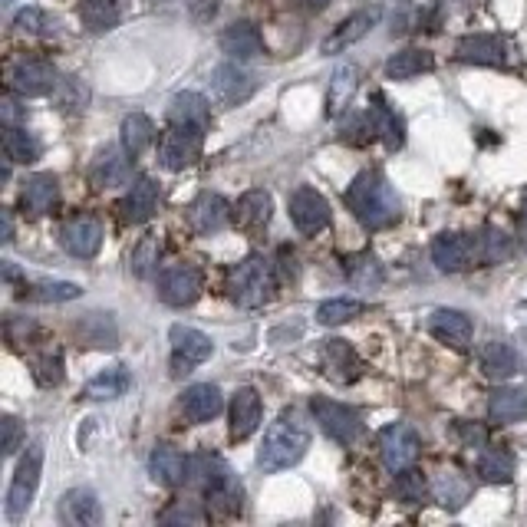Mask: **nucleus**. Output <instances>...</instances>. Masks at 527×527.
<instances>
[{
    "label": "nucleus",
    "instance_id": "obj_1",
    "mask_svg": "<svg viewBox=\"0 0 527 527\" xmlns=\"http://www.w3.org/2000/svg\"><path fill=\"white\" fill-rule=\"evenodd\" d=\"M346 205L369 231H383L399 221V198L379 172H360L346 188Z\"/></svg>",
    "mask_w": 527,
    "mask_h": 527
},
{
    "label": "nucleus",
    "instance_id": "obj_2",
    "mask_svg": "<svg viewBox=\"0 0 527 527\" xmlns=\"http://www.w3.org/2000/svg\"><path fill=\"white\" fill-rule=\"evenodd\" d=\"M310 448V429L300 422L294 412H284L264 435V445L257 452V465L264 472H284V468L297 465Z\"/></svg>",
    "mask_w": 527,
    "mask_h": 527
},
{
    "label": "nucleus",
    "instance_id": "obj_3",
    "mask_svg": "<svg viewBox=\"0 0 527 527\" xmlns=\"http://www.w3.org/2000/svg\"><path fill=\"white\" fill-rule=\"evenodd\" d=\"M277 290V277H274V264L264 261L261 254L244 257L231 267L228 274V294L238 307L244 310H257L264 304H271Z\"/></svg>",
    "mask_w": 527,
    "mask_h": 527
},
{
    "label": "nucleus",
    "instance_id": "obj_4",
    "mask_svg": "<svg viewBox=\"0 0 527 527\" xmlns=\"http://www.w3.org/2000/svg\"><path fill=\"white\" fill-rule=\"evenodd\" d=\"M40 475H43V442L37 439L27 445V452L14 472V481H10V488H7L4 514L10 524H17L30 511V504L37 498V488H40Z\"/></svg>",
    "mask_w": 527,
    "mask_h": 527
},
{
    "label": "nucleus",
    "instance_id": "obj_5",
    "mask_svg": "<svg viewBox=\"0 0 527 527\" xmlns=\"http://www.w3.org/2000/svg\"><path fill=\"white\" fill-rule=\"evenodd\" d=\"M310 409H313V416H317L320 429L327 432L333 442L353 445V442L363 435V419H360V412L350 409V406H343V402H333V399L313 396Z\"/></svg>",
    "mask_w": 527,
    "mask_h": 527
},
{
    "label": "nucleus",
    "instance_id": "obj_6",
    "mask_svg": "<svg viewBox=\"0 0 527 527\" xmlns=\"http://www.w3.org/2000/svg\"><path fill=\"white\" fill-rule=\"evenodd\" d=\"M201 142H205V129L195 126H168V132L159 142V162L168 172H185L188 165L198 162Z\"/></svg>",
    "mask_w": 527,
    "mask_h": 527
},
{
    "label": "nucleus",
    "instance_id": "obj_7",
    "mask_svg": "<svg viewBox=\"0 0 527 527\" xmlns=\"http://www.w3.org/2000/svg\"><path fill=\"white\" fill-rule=\"evenodd\" d=\"M432 261L439 271L445 274H458V271H468L475 261H481V241L475 234H439L432 241Z\"/></svg>",
    "mask_w": 527,
    "mask_h": 527
},
{
    "label": "nucleus",
    "instance_id": "obj_8",
    "mask_svg": "<svg viewBox=\"0 0 527 527\" xmlns=\"http://www.w3.org/2000/svg\"><path fill=\"white\" fill-rule=\"evenodd\" d=\"M168 340H172V376L192 373L195 366H201L215 353V343H211L208 333H201L195 327H182V323L172 327Z\"/></svg>",
    "mask_w": 527,
    "mask_h": 527
},
{
    "label": "nucleus",
    "instance_id": "obj_9",
    "mask_svg": "<svg viewBox=\"0 0 527 527\" xmlns=\"http://www.w3.org/2000/svg\"><path fill=\"white\" fill-rule=\"evenodd\" d=\"M257 89V80L251 70H244L241 60H228L211 70V96L218 99L221 106H241L244 99H251Z\"/></svg>",
    "mask_w": 527,
    "mask_h": 527
},
{
    "label": "nucleus",
    "instance_id": "obj_10",
    "mask_svg": "<svg viewBox=\"0 0 527 527\" xmlns=\"http://www.w3.org/2000/svg\"><path fill=\"white\" fill-rule=\"evenodd\" d=\"M419 435L416 429H409V425H389V429H383V435H379V455H383V465L389 468L392 475H399L402 468L416 465L419 458Z\"/></svg>",
    "mask_w": 527,
    "mask_h": 527
},
{
    "label": "nucleus",
    "instance_id": "obj_11",
    "mask_svg": "<svg viewBox=\"0 0 527 527\" xmlns=\"http://www.w3.org/2000/svg\"><path fill=\"white\" fill-rule=\"evenodd\" d=\"M290 218H294L300 234H320L330 228L333 211H330V201L323 198L317 188L304 185L290 195Z\"/></svg>",
    "mask_w": 527,
    "mask_h": 527
},
{
    "label": "nucleus",
    "instance_id": "obj_12",
    "mask_svg": "<svg viewBox=\"0 0 527 527\" xmlns=\"http://www.w3.org/2000/svg\"><path fill=\"white\" fill-rule=\"evenodd\" d=\"M201 297V271L192 264L165 267L159 277V300L168 307H192Z\"/></svg>",
    "mask_w": 527,
    "mask_h": 527
},
{
    "label": "nucleus",
    "instance_id": "obj_13",
    "mask_svg": "<svg viewBox=\"0 0 527 527\" xmlns=\"http://www.w3.org/2000/svg\"><path fill=\"white\" fill-rule=\"evenodd\" d=\"M7 83L17 96L37 99V96L53 93L56 83H60V76H56L53 63H47V60H20L17 66H10Z\"/></svg>",
    "mask_w": 527,
    "mask_h": 527
},
{
    "label": "nucleus",
    "instance_id": "obj_14",
    "mask_svg": "<svg viewBox=\"0 0 527 527\" xmlns=\"http://www.w3.org/2000/svg\"><path fill=\"white\" fill-rule=\"evenodd\" d=\"M60 244L66 254L76 257V261H89V257H96L99 248H103V224H99L96 218H86V215L63 221Z\"/></svg>",
    "mask_w": 527,
    "mask_h": 527
},
{
    "label": "nucleus",
    "instance_id": "obj_15",
    "mask_svg": "<svg viewBox=\"0 0 527 527\" xmlns=\"http://www.w3.org/2000/svg\"><path fill=\"white\" fill-rule=\"evenodd\" d=\"M379 24V7H366V10H356V14H350L346 20H340L333 30H330V37L320 43V50L327 53V56H336V53H343V50H350L353 43H360L369 30H373Z\"/></svg>",
    "mask_w": 527,
    "mask_h": 527
},
{
    "label": "nucleus",
    "instance_id": "obj_16",
    "mask_svg": "<svg viewBox=\"0 0 527 527\" xmlns=\"http://www.w3.org/2000/svg\"><path fill=\"white\" fill-rule=\"evenodd\" d=\"M234 218V208L215 192H201L192 205H188V228L195 234H215Z\"/></svg>",
    "mask_w": 527,
    "mask_h": 527
},
{
    "label": "nucleus",
    "instance_id": "obj_17",
    "mask_svg": "<svg viewBox=\"0 0 527 527\" xmlns=\"http://www.w3.org/2000/svg\"><path fill=\"white\" fill-rule=\"evenodd\" d=\"M429 333L435 336V340L455 346V350H468V346H472V336H475V323L462 310L442 307L429 317Z\"/></svg>",
    "mask_w": 527,
    "mask_h": 527
},
{
    "label": "nucleus",
    "instance_id": "obj_18",
    "mask_svg": "<svg viewBox=\"0 0 527 527\" xmlns=\"http://www.w3.org/2000/svg\"><path fill=\"white\" fill-rule=\"evenodd\" d=\"M132 155L126 149H103L96 155L93 168H89V178H93L96 188H119L132 182Z\"/></svg>",
    "mask_w": 527,
    "mask_h": 527
},
{
    "label": "nucleus",
    "instance_id": "obj_19",
    "mask_svg": "<svg viewBox=\"0 0 527 527\" xmlns=\"http://www.w3.org/2000/svg\"><path fill=\"white\" fill-rule=\"evenodd\" d=\"M261 396H257V389L251 386H241L234 392L231 399V439L234 442H244L251 439L257 432V425H261Z\"/></svg>",
    "mask_w": 527,
    "mask_h": 527
},
{
    "label": "nucleus",
    "instance_id": "obj_20",
    "mask_svg": "<svg viewBox=\"0 0 527 527\" xmlns=\"http://www.w3.org/2000/svg\"><path fill=\"white\" fill-rule=\"evenodd\" d=\"M60 521L66 527H96L103 521V508H99L96 491H89V488L66 491L60 501Z\"/></svg>",
    "mask_w": 527,
    "mask_h": 527
},
{
    "label": "nucleus",
    "instance_id": "obj_21",
    "mask_svg": "<svg viewBox=\"0 0 527 527\" xmlns=\"http://www.w3.org/2000/svg\"><path fill=\"white\" fill-rule=\"evenodd\" d=\"M458 60L475 66H504L508 60V43L495 33H472V37L458 40Z\"/></svg>",
    "mask_w": 527,
    "mask_h": 527
},
{
    "label": "nucleus",
    "instance_id": "obj_22",
    "mask_svg": "<svg viewBox=\"0 0 527 527\" xmlns=\"http://www.w3.org/2000/svg\"><path fill=\"white\" fill-rule=\"evenodd\" d=\"M224 409V396L215 383H195L182 392V412L188 422H211Z\"/></svg>",
    "mask_w": 527,
    "mask_h": 527
},
{
    "label": "nucleus",
    "instance_id": "obj_23",
    "mask_svg": "<svg viewBox=\"0 0 527 527\" xmlns=\"http://www.w3.org/2000/svg\"><path fill=\"white\" fill-rule=\"evenodd\" d=\"M366 112H369V119H373L376 136L386 142V149H392V152L402 149V142H406V122H402L399 112L386 103L383 93H373Z\"/></svg>",
    "mask_w": 527,
    "mask_h": 527
},
{
    "label": "nucleus",
    "instance_id": "obj_24",
    "mask_svg": "<svg viewBox=\"0 0 527 527\" xmlns=\"http://www.w3.org/2000/svg\"><path fill=\"white\" fill-rule=\"evenodd\" d=\"M168 126H195L205 129L211 126V103L201 93H178L165 109Z\"/></svg>",
    "mask_w": 527,
    "mask_h": 527
},
{
    "label": "nucleus",
    "instance_id": "obj_25",
    "mask_svg": "<svg viewBox=\"0 0 527 527\" xmlns=\"http://www.w3.org/2000/svg\"><path fill=\"white\" fill-rule=\"evenodd\" d=\"M478 366H481V373H485L488 379H495V383H504V379L518 376L521 360H518V353H514L508 343L491 340V343H485V346L478 350Z\"/></svg>",
    "mask_w": 527,
    "mask_h": 527
},
{
    "label": "nucleus",
    "instance_id": "obj_26",
    "mask_svg": "<svg viewBox=\"0 0 527 527\" xmlns=\"http://www.w3.org/2000/svg\"><path fill=\"white\" fill-rule=\"evenodd\" d=\"M76 336L89 350H116L119 346V330L112 313H86V317L76 323Z\"/></svg>",
    "mask_w": 527,
    "mask_h": 527
},
{
    "label": "nucleus",
    "instance_id": "obj_27",
    "mask_svg": "<svg viewBox=\"0 0 527 527\" xmlns=\"http://www.w3.org/2000/svg\"><path fill=\"white\" fill-rule=\"evenodd\" d=\"M323 366H327L330 379L336 383H353L356 376H360V356L346 340H327L323 343V353H320Z\"/></svg>",
    "mask_w": 527,
    "mask_h": 527
},
{
    "label": "nucleus",
    "instance_id": "obj_28",
    "mask_svg": "<svg viewBox=\"0 0 527 527\" xmlns=\"http://www.w3.org/2000/svg\"><path fill=\"white\" fill-rule=\"evenodd\" d=\"M149 475L165 488H178L188 481V458L172 445H159L149 458Z\"/></svg>",
    "mask_w": 527,
    "mask_h": 527
},
{
    "label": "nucleus",
    "instance_id": "obj_29",
    "mask_svg": "<svg viewBox=\"0 0 527 527\" xmlns=\"http://www.w3.org/2000/svg\"><path fill=\"white\" fill-rule=\"evenodd\" d=\"M271 211H274L271 195H267L264 188H251V192H244L238 198V205H234V224L244 231H257L271 221Z\"/></svg>",
    "mask_w": 527,
    "mask_h": 527
},
{
    "label": "nucleus",
    "instance_id": "obj_30",
    "mask_svg": "<svg viewBox=\"0 0 527 527\" xmlns=\"http://www.w3.org/2000/svg\"><path fill=\"white\" fill-rule=\"evenodd\" d=\"M155 208H159V185L152 178H139L132 192L122 198V218L129 224H145L155 215Z\"/></svg>",
    "mask_w": 527,
    "mask_h": 527
},
{
    "label": "nucleus",
    "instance_id": "obj_31",
    "mask_svg": "<svg viewBox=\"0 0 527 527\" xmlns=\"http://www.w3.org/2000/svg\"><path fill=\"white\" fill-rule=\"evenodd\" d=\"M221 50L231 56V60H254V56L264 53V37L257 33L254 24H231L221 33Z\"/></svg>",
    "mask_w": 527,
    "mask_h": 527
},
{
    "label": "nucleus",
    "instance_id": "obj_32",
    "mask_svg": "<svg viewBox=\"0 0 527 527\" xmlns=\"http://www.w3.org/2000/svg\"><path fill=\"white\" fill-rule=\"evenodd\" d=\"M524 416H527V392L524 389L501 386L491 392V399H488V419L491 422L511 425V422H521Z\"/></svg>",
    "mask_w": 527,
    "mask_h": 527
},
{
    "label": "nucleus",
    "instance_id": "obj_33",
    "mask_svg": "<svg viewBox=\"0 0 527 527\" xmlns=\"http://www.w3.org/2000/svg\"><path fill=\"white\" fill-rule=\"evenodd\" d=\"M56 198H60V182H56L53 175L40 172L27 178V188H24V208L30 215H50Z\"/></svg>",
    "mask_w": 527,
    "mask_h": 527
},
{
    "label": "nucleus",
    "instance_id": "obj_34",
    "mask_svg": "<svg viewBox=\"0 0 527 527\" xmlns=\"http://www.w3.org/2000/svg\"><path fill=\"white\" fill-rule=\"evenodd\" d=\"M205 498H208V508L224 514V518H231V514H238L244 508V488L238 485V478L231 472L218 478L211 488H205Z\"/></svg>",
    "mask_w": 527,
    "mask_h": 527
},
{
    "label": "nucleus",
    "instance_id": "obj_35",
    "mask_svg": "<svg viewBox=\"0 0 527 527\" xmlns=\"http://www.w3.org/2000/svg\"><path fill=\"white\" fill-rule=\"evenodd\" d=\"M432 70H435V56L429 50H402L386 63L389 80H416V76Z\"/></svg>",
    "mask_w": 527,
    "mask_h": 527
},
{
    "label": "nucleus",
    "instance_id": "obj_36",
    "mask_svg": "<svg viewBox=\"0 0 527 527\" xmlns=\"http://www.w3.org/2000/svg\"><path fill=\"white\" fill-rule=\"evenodd\" d=\"M152 142H155V126L145 112H132V116L122 119V149H126L132 159H139Z\"/></svg>",
    "mask_w": 527,
    "mask_h": 527
},
{
    "label": "nucleus",
    "instance_id": "obj_37",
    "mask_svg": "<svg viewBox=\"0 0 527 527\" xmlns=\"http://www.w3.org/2000/svg\"><path fill=\"white\" fill-rule=\"evenodd\" d=\"M432 495L442 508L458 511L468 501V495H472V485H468V478L458 472H439L432 481Z\"/></svg>",
    "mask_w": 527,
    "mask_h": 527
},
{
    "label": "nucleus",
    "instance_id": "obj_38",
    "mask_svg": "<svg viewBox=\"0 0 527 527\" xmlns=\"http://www.w3.org/2000/svg\"><path fill=\"white\" fill-rule=\"evenodd\" d=\"M478 475L488 485H508L514 478V455L508 448H485L478 458Z\"/></svg>",
    "mask_w": 527,
    "mask_h": 527
},
{
    "label": "nucleus",
    "instance_id": "obj_39",
    "mask_svg": "<svg viewBox=\"0 0 527 527\" xmlns=\"http://www.w3.org/2000/svg\"><path fill=\"white\" fill-rule=\"evenodd\" d=\"M356 86H360V73H356V66H340V70L333 73L330 89H327V116H340V112L350 106Z\"/></svg>",
    "mask_w": 527,
    "mask_h": 527
},
{
    "label": "nucleus",
    "instance_id": "obj_40",
    "mask_svg": "<svg viewBox=\"0 0 527 527\" xmlns=\"http://www.w3.org/2000/svg\"><path fill=\"white\" fill-rule=\"evenodd\" d=\"M346 280H350L356 290H376L386 280V274H383V264H379L369 251H363L346 261Z\"/></svg>",
    "mask_w": 527,
    "mask_h": 527
},
{
    "label": "nucleus",
    "instance_id": "obj_41",
    "mask_svg": "<svg viewBox=\"0 0 527 527\" xmlns=\"http://www.w3.org/2000/svg\"><path fill=\"white\" fill-rule=\"evenodd\" d=\"M132 386V379L126 373V366H112V369H103L99 376H93L86 383V399H119L126 396V389Z\"/></svg>",
    "mask_w": 527,
    "mask_h": 527
},
{
    "label": "nucleus",
    "instance_id": "obj_42",
    "mask_svg": "<svg viewBox=\"0 0 527 527\" xmlns=\"http://www.w3.org/2000/svg\"><path fill=\"white\" fill-rule=\"evenodd\" d=\"M231 468L221 462L218 455H211V452H198V455H188V485H195V488H211L215 485L218 478L228 475Z\"/></svg>",
    "mask_w": 527,
    "mask_h": 527
},
{
    "label": "nucleus",
    "instance_id": "obj_43",
    "mask_svg": "<svg viewBox=\"0 0 527 527\" xmlns=\"http://www.w3.org/2000/svg\"><path fill=\"white\" fill-rule=\"evenodd\" d=\"M83 294L80 284H70V280H40V284H24V297L37 300V304H66V300H76Z\"/></svg>",
    "mask_w": 527,
    "mask_h": 527
},
{
    "label": "nucleus",
    "instance_id": "obj_44",
    "mask_svg": "<svg viewBox=\"0 0 527 527\" xmlns=\"http://www.w3.org/2000/svg\"><path fill=\"white\" fill-rule=\"evenodd\" d=\"M4 155L10 162L30 165L40 159V142L33 139L24 126H7L4 129Z\"/></svg>",
    "mask_w": 527,
    "mask_h": 527
},
{
    "label": "nucleus",
    "instance_id": "obj_45",
    "mask_svg": "<svg viewBox=\"0 0 527 527\" xmlns=\"http://www.w3.org/2000/svg\"><path fill=\"white\" fill-rule=\"evenodd\" d=\"M159 257H162L159 234H145V238L136 244V251H132V257H129L132 274L142 277V280H149L155 271H159Z\"/></svg>",
    "mask_w": 527,
    "mask_h": 527
},
{
    "label": "nucleus",
    "instance_id": "obj_46",
    "mask_svg": "<svg viewBox=\"0 0 527 527\" xmlns=\"http://www.w3.org/2000/svg\"><path fill=\"white\" fill-rule=\"evenodd\" d=\"M363 313V304L353 297H336V300H323L317 307V323L323 327H340V323H350Z\"/></svg>",
    "mask_w": 527,
    "mask_h": 527
},
{
    "label": "nucleus",
    "instance_id": "obj_47",
    "mask_svg": "<svg viewBox=\"0 0 527 527\" xmlns=\"http://www.w3.org/2000/svg\"><path fill=\"white\" fill-rule=\"evenodd\" d=\"M478 241H481V264H501L514 254V238L498 228H485Z\"/></svg>",
    "mask_w": 527,
    "mask_h": 527
},
{
    "label": "nucleus",
    "instance_id": "obj_48",
    "mask_svg": "<svg viewBox=\"0 0 527 527\" xmlns=\"http://www.w3.org/2000/svg\"><path fill=\"white\" fill-rule=\"evenodd\" d=\"M425 495H429V481H425V475L412 465L402 468V472L396 475V498L402 504H422Z\"/></svg>",
    "mask_w": 527,
    "mask_h": 527
},
{
    "label": "nucleus",
    "instance_id": "obj_49",
    "mask_svg": "<svg viewBox=\"0 0 527 527\" xmlns=\"http://www.w3.org/2000/svg\"><path fill=\"white\" fill-rule=\"evenodd\" d=\"M14 27L20 33H33V37H53L60 24H56V17H50L47 10L27 7V10H20V14L14 17Z\"/></svg>",
    "mask_w": 527,
    "mask_h": 527
},
{
    "label": "nucleus",
    "instance_id": "obj_50",
    "mask_svg": "<svg viewBox=\"0 0 527 527\" xmlns=\"http://www.w3.org/2000/svg\"><path fill=\"white\" fill-rule=\"evenodd\" d=\"M340 139L350 142V145H366L369 139H376V129H373L369 112H346L343 122H340Z\"/></svg>",
    "mask_w": 527,
    "mask_h": 527
},
{
    "label": "nucleus",
    "instance_id": "obj_51",
    "mask_svg": "<svg viewBox=\"0 0 527 527\" xmlns=\"http://www.w3.org/2000/svg\"><path fill=\"white\" fill-rule=\"evenodd\" d=\"M80 17L89 30H112L116 27V4L112 0H83Z\"/></svg>",
    "mask_w": 527,
    "mask_h": 527
},
{
    "label": "nucleus",
    "instance_id": "obj_52",
    "mask_svg": "<svg viewBox=\"0 0 527 527\" xmlns=\"http://www.w3.org/2000/svg\"><path fill=\"white\" fill-rule=\"evenodd\" d=\"M86 99H89L86 86H83L80 80H76V76H66V80H60V83H56V89H53V103L60 106L63 112L83 109V106H86Z\"/></svg>",
    "mask_w": 527,
    "mask_h": 527
},
{
    "label": "nucleus",
    "instance_id": "obj_53",
    "mask_svg": "<svg viewBox=\"0 0 527 527\" xmlns=\"http://www.w3.org/2000/svg\"><path fill=\"white\" fill-rule=\"evenodd\" d=\"M37 383L40 386H60L63 383V360H60V353H47V356H40L37 360Z\"/></svg>",
    "mask_w": 527,
    "mask_h": 527
},
{
    "label": "nucleus",
    "instance_id": "obj_54",
    "mask_svg": "<svg viewBox=\"0 0 527 527\" xmlns=\"http://www.w3.org/2000/svg\"><path fill=\"white\" fill-rule=\"evenodd\" d=\"M159 521H162V524H205V511L195 508V504L178 501V504H172L168 511L159 514Z\"/></svg>",
    "mask_w": 527,
    "mask_h": 527
},
{
    "label": "nucleus",
    "instance_id": "obj_55",
    "mask_svg": "<svg viewBox=\"0 0 527 527\" xmlns=\"http://www.w3.org/2000/svg\"><path fill=\"white\" fill-rule=\"evenodd\" d=\"M0 429H4V455L7 458H14L17 455V448H20V442H24V429H20V422L14 419V416H4L0 419Z\"/></svg>",
    "mask_w": 527,
    "mask_h": 527
},
{
    "label": "nucleus",
    "instance_id": "obj_56",
    "mask_svg": "<svg viewBox=\"0 0 527 527\" xmlns=\"http://www.w3.org/2000/svg\"><path fill=\"white\" fill-rule=\"evenodd\" d=\"M455 432H458V439H462L468 448H481L488 442V429H485V425H478V422H458Z\"/></svg>",
    "mask_w": 527,
    "mask_h": 527
},
{
    "label": "nucleus",
    "instance_id": "obj_57",
    "mask_svg": "<svg viewBox=\"0 0 527 527\" xmlns=\"http://www.w3.org/2000/svg\"><path fill=\"white\" fill-rule=\"evenodd\" d=\"M0 116H4V126H17L20 119H27V109H20L17 99L7 96L4 103H0Z\"/></svg>",
    "mask_w": 527,
    "mask_h": 527
},
{
    "label": "nucleus",
    "instance_id": "obj_58",
    "mask_svg": "<svg viewBox=\"0 0 527 527\" xmlns=\"http://www.w3.org/2000/svg\"><path fill=\"white\" fill-rule=\"evenodd\" d=\"M188 10H192V17H195V20H201V24H205V20L215 17L218 0H188Z\"/></svg>",
    "mask_w": 527,
    "mask_h": 527
},
{
    "label": "nucleus",
    "instance_id": "obj_59",
    "mask_svg": "<svg viewBox=\"0 0 527 527\" xmlns=\"http://www.w3.org/2000/svg\"><path fill=\"white\" fill-rule=\"evenodd\" d=\"M0 218H4V238H0V241L10 244V241H14V218H10V211H4Z\"/></svg>",
    "mask_w": 527,
    "mask_h": 527
},
{
    "label": "nucleus",
    "instance_id": "obj_60",
    "mask_svg": "<svg viewBox=\"0 0 527 527\" xmlns=\"http://www.w3.org/2000/svg\"><path fill=\"white\" fill-rule=\"evenodd\" d=\"M4 277H7V280H17V277H20V274H17V267L10 264V261H4Z\"/></svg>",
    "mask_w": 527,
    "mask_h": 527
},
{
    "label": "nucleus",
    "instance_id": "obj_61",
    "mask_svg": "<svg viewBox=\"0 0 527 527\" xmlns=\"http://www.w3.org/2000/svg\"><path fill=\"white\" fill-rule=\"evenodd\" d=\"M307 4H310V7H317V10H323V7L330 4V0H307Z\"/></svg>",
    "mask_w": 527,
    "mask_h": 527
},
{
    "label": "nucleus",
    "instance_id": "obj_62",
    "mask_svg": "<svg viewBox=\"0 0 527 527\" xmlns=\"http://www.w3.org/2000/svg\"><path fill=\"white\" fill-rule=\"evenodd\" d=\"M521 244H524V251H527V224H524V231H521Z\"/></svg>",
    "mask_w": 527,
    "mask_h": 527
},
{
    "label": "nucleus",
    "instance_id": "obj_63",
    "mask_svg": "<svg viewBox=\"0 0 527 527\" xmlns=\"http://www.w3.org/2000/svg\"><path fill=\"white\" fill-rule=\"evenodd\" d=\"M524 211H527V192H524Z\"/></svg>",
    "mask_w": 527,
    "mask_h": 527
},
{
    "label": "nucleus",
    "instance_id": "obj_64",
    "mask_svg": "<svg viewBox=\"0 0 527 527\" xmlns=\"http://www.w3.org/2000/svg\"><path fill=\"white\" fill-rule=\"evenodd\" d=\"M7 4H14V0H4V7H7Z\"/></svg>",
    "mask_w": 527,
    "mask_h": 527
}]
</instances>
